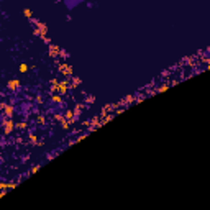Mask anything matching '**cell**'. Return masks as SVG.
Listing matches in <instances>:
<instances>
[{
  "mask_svg": "<svg viewBox=\"0 0 210 210\" xmlns=\"http://www.w3.org/2000/svg\"><path fill=\"white\" fill-rule=\"evenodd\" d=\"M31 25H35V30H33V35L35 36H41V38H45L46 33H48V25H46L45 21H39L36 18H31Z\"/></svg>",
  "mask_w": 210,
  "mask_h": 210,
  "instance_id": "1",
  "label": "cell"
},
{
  "mask_svg": "<svg viewBox=\"0 0 210 210\" xmlns=\"http://www.w3.org/2000/svg\"><path fill=\"white\" fill-rule=\"evenodd\" d=\"M58 71L61 72L66 79H71L72 76H74V69H72V66H69L67 62H61V64H58Z\"/></svg>",
  "mask_w": 210,
  "mask_h": 210,
  "instance_id": "2",
  "label": "cell"
},
{
  "mask_svg": "<svg viewBox=\"0 0 210 210\" xmlns=\"http://www.w3.org/2000/svg\"><path fill=\"white\" fill-rule=\"evenodd\" d=\"M2 125H3V133H5V135H12L13 128H15V123H13L12 118H5V120L2 122Z\"/></svg>",
  "mask_w": 210,
  "mask_h": 210,
  "instance_id": "3",
  "label": "cell"
},
{
  "mask_svg": "<svg viewBox=\"0 0 210 210\" xmlns=\"http://www.w3.org/2000/svg\"><path fill=\"white\" fill-rule=\"evenodd\" d=\"M69 92V79H64L58 84V94L59 95H66Z\"/></svg>",
  "mask_w": 210,
  "mask_h": 210,
  "instance_id": "4",
  "label": "cell"
},
{
  "mask_svg": "<svg viewBox=\"0 0 210 210\" xmlns=\"http://www.w3.org/2000/svg\"><path fill=\"white\" fill-rule=\"evenodd\" d=\"M82 84V80L79 77H76V76H72L71 79H69V90H76V89H79V85Z\"/></svg>",
  "mask_w": 210,
  "mask_h": 210,
  "instance_id": "5",
  "label": "cell"
},
{
  "mask_svg": "<svg viewBox=\"0 0 210 210\" xmlns=\"http://www.w3.org/2000/svg\"><path fill=\"white\" fill-rule=\"evenodd\" d=\"M59 51H61V48H59L58 45H49L48 46V52H49V56H51V58H58L59 56Z\"/></svg>",
  "mask_w": 210,
  "mask_h": 210,
  "instance_id": "6",
  "label": "cell"
},
{
  "mask_svg": "<svg viewBox=\"0 0 210 210\" xmlns=\"http://www.w3.org/2000/svg\"><path fill=\"white\" fill-rule=\"evenodd\" d=\"M20 85H21V80L20 79H12V80H8V84H7V87L10 89V90H18L20 89Z\"/></svg>",
  "mask_w": 210,
  "mask_h": 210,
  "instance_id": "7",
  "label": "cell"
},
{
  "mask_svg": "<svg viewBox=\"0 0 210 210\" xmlns=\"http://www.w3.org/2000/svg\"><path fill=\"white\" fill-rule=\"evenodd\" d=\"M64 120L67 122L69 125H72V123H76V115H74V112L72 110H66V113H64Z\"/></svg>",
  "mask_w": 210,
  "mask_h": 210,
  "instance_id": "8",
  "label": "cell"
},
{
  "mask_svg": "<svg viewBox=\"0 0 210 210\" xmlns=\"http://www.w3.org/2000/svg\"><path fill=\"white\" fill-rule=\"evenodd\" d=\"M17 184L15 182H0V190H8V189H15Z\"/></svg>",
  "mask_w": 210,
  "mask_h": 210,
  "instance_id": "9",
  "label": "cell"
},
{
  "mask_svg": "<svg viewBox=\"0 0 210 210\" xmlns=\"http://www.w3.org/2000/svg\"><path fill=\"white\" fill-rule=\"evenodd\" d=\"M13 112H15L13 105H5V108H3V115H5V118H10L13 115Z\"/></svg>",
  "mask_w": 210,
  "mask_h": 210,
  "instance_id": "10",
  "label": "cell"
},
{
  "mask_svg": "<svg viewBox=\"0 0 210 210\" xmlns=\"http://www.w3.org/2000/svg\"><path fill=\"white\" fill-rule=\"evenodd\" d=\"M51 100L54 102V104H59V105L64 104V98L61 97V95H58V94H51Z\"/></svg>",
  "mask_w": 210,
  "mask_h": 210,
  "instance_id": "11",
  "label": "cell"
},
{
  "mask_svg": "<svg viewBox=\"0 0 210 210\" xmlns=\"http://www.w3.org/2000/svg\"><path fill=\"white\" fill-rule=\"evenodd\" d=\"M84 105H85V104H77V105H76V108L72 110V112H74V115H76V118L80 115V112L84 110Z\"/></svg>",
  "mask_w": 210,
  "mask_h": 210,
  "instance_id": "12",
  "label": "cell"
},
{
  "mask_svg": "<svg viewBox=\"0 0 210 210\" xmlns=\"http://www.w3.org/2000/svg\"><path fill=\"white\" fill-rule=\"evenodd\" d=\"M28 136H30V141H31V144H33V146H39V144H41V143L38 141V136H36L35 133H30Z\"/></svg>",
  "mask_w": 210,
  "mask_h": 210,
  "instance_id": "13",
  "label": "cell"
},
{
  "mask_svg": "<svg viewBox=\"0 0 210 210\" xmlns=\"http://www.w3.org/2000/svg\"><path fill=\"white\" fill-rule=\"evenodd\" d=\"M23 15H25V17H26L28 20H31V18H33V12L30 10V8H25V10H23Z\"/></svg>",
  "mask_w": 210,
  "mask_h": 210,
  "instance_id": "14",
  "label": "cell"
},
{
  "mask_svg": "<svg viewBox=\"0 0 210 210\" xmlns=\"http://www.w3.org/2000/svg\"><path fill=\"white\" fill-rule=\"evenodd\" d=\"M59 58H61V59H67V58H69V52H66V49L61 48V51H59Z\"/></svg>",
  "mask_w": 210,
  "mask_h": 210,
  "instance_id": "15",
  "label": "cell"
},
{
  "mask_svg": "<svg viewBox=\"0 0 210 210\" xmlns=\"http://www.w3.org/2000/svg\"><path fill=\"white\" fill-rule=\"evenodd\" d=\"M167 89H169V84H163L161 87H158V89H156V92H158V94H159V92H166Z\"/></svg>",
  "mask_w": 210,
  "mask_h": 210,
  "instance_id": "16",
  "label": "cell"
},
{
  "mask_svg": "<svg viewBox=\"0 0 210 210\" xmlns=\"http://www.w3.org/2000/svg\"><path fill=\"white\" fill-rule=\"evenodd\" d=\"M52 118H54L56 122H59V123H61V122L64 120V115H61V113H54V115H52Z\"/></svg>",
  "mask_w": 210,
  "mask_h": 210,
  "instance_id": "17",
  "label": "cell"
},
{
  "mask_svg": "<svg viewBox=\"0 0 210 210\" xmlns=\"http://www.w3.org/2000/svg\"><path fill=\"white\" fill-rule=\"evenodd\" d=\"M26 126H28V125H26V122H21V123H17V125H15V128H17V130H25Z\"/></svg>",
  "mask_w": 210,
  "mask_h": 210,
  "instance_id": "18",
  "label": "cell"
},
{
  "mask_svg": "<svg viewBox=\"0 0 210 210\" xmlns=\"http://www.w3.org/2000/svg\"><path fill=\"white\" fill-rule=\"evenodd\" d=\"M94 102H95V97H94V95H87V97H85V104H94Z\"/></svg>",
  "mask_w": 210,
  "mask_h": 210,
  "instance_id": "19",
  "label": "cell"
},
{
  "mask_svg": "<svg viewBox=\"0 0 210 210\" xmlns=\"http://www.w3.org/2000/svg\"><path fill=\"white\" fill-rule=\"evenodd\" d=\"M18 71L21 72V74H25V72L28 71V66H26V64H20V67H18Z\"/></svg>",
  "mask_w": 210,
  "mask_h": 210,
  "instance_id": "20",
  "label": "cell"
},
{
  "mask_svg": "<svg viewBox=\"0 0 210 210\" xmlns=\"http://www.w3.org/2000/svg\"><path fill=\"white\" fill-rule=\"evenodd\" d=\"M39 167H41L39 164H35V166L31 167V171H30V174H35V172H38V171H39Z\"/></svg>",
  "mask_w": 210,
  "mask_h": 210,
  "instance_id": "21",
  "label": "cell"
},
{
  "mask_svg": "<svg viewBox=\"0 0 210 210\" xmlns=\"http://www.w3.org/2000/svg\"><path fill=\"white\" fill-rule=\"evenodd\" d=\"M61 126H62V128H64V130H69V126H71V125L67 123V122H66V120H62V122H61Z\"/></svg>",
  "mask_w": 210,
  "mask_h": 210,
  "instance_id": "22",
  "label": "cell"
},
{
  "mask_svg": "<svg viewBox=\"0 0 210 210\" xmlns=\"http://www.w3.org/2000/svg\"><path fill=\"white\" fill-rule=\"evenodd\" d=\"M41 39H43V41H45V43H46V45H48V46L51 45V39L48 38V36H45V38H41Z\"/></svg>",
  "mask_w": 210,
  "mask_h": 210,
  "instance_id": "23",
  "label": "cell"
},
{
  "mask_svg": "<svg viewBox=\"0 0 210 210\" xmlns=\"http://www.w3.org/2000/svg\"><path fill=\"white\" fill-rule=\"evenodd\" d=\"M36 122H38L39 125H43V123L46 122V120H45V117H38V120H36Z\"/></svg>",
  "mask_w": 210,
  "mask_h": 210,
  "instance_id": "24",
  "label": "cell"
},
{
  "mask_svg": "<svg viewBox=\"0 0 210 210\" xmlns=\"http://www.w3.org/2000/svg\"><path fill=\"white\" fill-rule=\"evenodd\" d=\"M5 194H7V190H0V199H2V197H5Z\"/></svg>",
  "mask_w": 210,
  "mask_h": 210,
  "instance_id": "25",
  "label": "cell"
}]
</instances>
